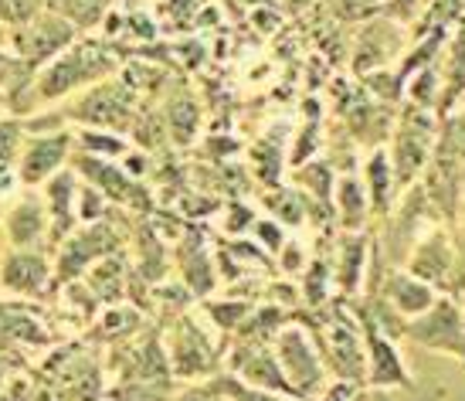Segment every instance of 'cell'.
I'll use <instances>...</instances> for the list:
<instances>
[{
    "label": "cell",
    "mask_w": 465,
    "mask_h": 401,
    "mask_svg": "<svg viewBox=\"0 0 465 401\" xmlns=\"http://www.w3.org/2000/svg\"><path fill=\"white\" fill-rule=\"evenodd\" d=\"M439 133H441L439 113H428V109H421V105L414 103H401L391 140L384 143L391 154V164H394V174H398L401 195L411 184H418L425 177L431 154H435V143H439Z\"/></svg>",
    "instance_id": "1"
},
{
    "label": "cell",
    "mask_w": 465,
    "mask_h": 401,
    "mask_svg": "<svg viewBox=\"0 0 465 401\" xmlns=\"http://www.w3.org/2000/svg\"><path fill=\"white\" fill-rule=\"evenodd\" d=\"M275 347V357L282 364L289 385L296 391L299 401H312L320 391L330 385V364H326V354L320 347V340L312 334V326H299L289 324L279 330V336L272 340Z\"/></svg>",
    "instance_id": "2"
},
{
    "label": "cell",
    "mask_w": 465,
    "mask_h": 401,
    "mask_svg": "<svg viewBox=\"0 0 465 401\" xmlns=\"http://www.w3.org/2000/svg\"><path fill=\"white\" fill-rule=\"evenodd\" d=\"M113 72H116V58L105 55L99 45H72L68 52H62L54 62L45 65L31 92L41 103H52V99H62L65 92L78 89L85 82H103Z\"/></svg>",
    "instance_id": "3"
},
{
    "label": "cell",
    "mask_w": 465,
    "mask_h": 401,
    "mask_svg": "<svg viewBox=\"0 0 465 401\" xmlns=\"http://www.w3.org/2000/svg\"><path fill=\"white\" fill-rule=\"evenodd\" d=\"M404 344H414V347L431 350V354H445V357L465 364L462 299L441 293L431 310L411 316L404 324Z\"/></svg>",
    "instance_id": "4"
},
{
    "label": "cell",
    "mask_w": 465,
    "mask_h": 401,
    "mask_svg": "<svg viewBox=\"0 0 465 401\" xmlns=\"http://www.w3.org/2000/svg\"><path fill=\"white\" fill-rule=\"evenodd\" d=\"M404 269L421 276L425 283H431L439 293L459 296V242H455V225L439 221L431 225L414 248L408 252Z\"/></svg>",
    "instance_id": "5"
},
{
    "label": "cell",
    "mask_w": 465,
    "mask_h": 401,
    "mask_svg": "<svg viewBox=\"0 0 465 401\" xmlns=\"http://www.w3.org/2000/svg\"><path fill=\"white\" fill-rule=\"evenodd\" d=\"M353 310H357L363 347H367V385L363 388H408V385H414V375L404 364L398 336H391L361 303H353Z\"/></svg>",
    "instance_id": "6"
},
{
    "label": "cell",
    "mask_w": 465,
    "mask_h": 401,
    "mask_svg": "<svg viewBox=\"0 0 465 401\" xmlns=\"http://www.w3.org/2000/svg\"><path fill=\"white\" fill-rule=\"evenodd\" d=\"M78 27L72 21H65L62 14L45 11L38 17H31L27 25L14 27L11 31V48L17 52V58L25 62L31 72L35 68H45L48 62H54L62 52H68L75 45Z\"/></svg>",
    "instance_id": "7"
},
{
    "label": "cell",
    "mask_w": 465,
    "mask_h": 401,
    "mask_svg": "<svg viewBox=\"0 0 465 401\" xmlns=\"http://www.w3.org/2000/svg\"><path fill=\"white\" fill-rule=\"evenodd\" d=\"M408 45H411V35L404 31V25L391 21L384 14H374V17L363 21V27L353 38L350 68L357 75H367V72H377V68H394L404 58Z\"/></svg>",
    "instance_id": "8"
},
{
    "label": "cell",
    "mask_w": 465,
    "mask_h": 401,
    "mask_svg": "<svg viewBox=\"0 0 465 401\" xmlns=\"http://www.w3.org/2000/svg\"><path fill=\"white\" fill-rule=\"evenodd\" d=\"M374 266V232H343L336 242L333 283L343 299H361Z\"/></svg>",
    "instance_id": "9"
},
{
    "label": "cell",
    "mask_w": 465,
    "mask_h": 401,
    "mask_svg": "<svg viewBox=\"0 0 465 401\" xmlns=\"http://www.w3.org/2000/svg\"><path fill=\"white\" fill-rule=\"evenodd\" d=\"M374 296L384 299L391 310L401 313L404 320H411V316H421L425 310H431L441 293L431 283H425L421 276L408 272L404 266H391V269L384 272L381 286H377ZM363 299H371V296H363Z\"/></svg>",
    "instance_id": "10"
},
{
    "label": "cell",
    "mask_w": 465,
    "mask_h": 401,
    "mask_svg": "<svg viewBox=\"0 0 465 401\" xmlns=\"http://www.w3.org/2000/svg\"><path fill=\"white\" fill-rule=\"evenodd\" d=\"M333 221L340 225V232H371L374 221V205L371 195L363 187V177L357 170L340 174L333 191Z\"/></svg>",
    "instance_id": "11"
},
{
    "label": "cell",
    "mask_w": 465,
    "mask_h": 401,
    "mask_svg": "<svg viewBox=\"0 0 465 401\" xmlns=\"http://www.w3.org/2000/svg\"><path fill=\"white\" fill-rule=\"evenodd\" d=\"M68 116L82 119V123H95V126H109V130H126L133 123L130 95H126V89H119L116 82L95 85V89L75 105V113H68Z\"/></svg>",
    "instance_id": "12"
},
{
    "label": "cell",
    "mask_w": 465,
    "mask_h": 401,
    "mask_svg": "<svg viewBox=\"0 0 465 401\" xmlns=\"http://www.w3.org/2000/svg\"><path fill=\"white\" fill-rule=\"evenodd\" d=\"M68 150H72V136L68 133H48V136L31 140L25 146V154H21V167H17L21 181L27 187L52 181L54 174L62 170V164H65Z\"/></svg>",
    "instance_id": "13"
},
{
    "label": "cell",
    "mask_w": 465,
    "mask_h": 401,
    "mask_svg": "<svg viewBox=\"0 0 465 401\" xmlns=\"http://www.w3.org/2000/svg\"><path fill=\"white\" fill-rule=\"evenodd\" d=\"M170 367H173V375L181 377L207 375L214 367V350H211L207 336L201 334V326L191 316H183L181 324H177L173 347H170Z\"/></svg>",
    "instance_id": "14"
},
{
    "label": "cell",
    "mask_w": 465,
    "mask_h": 401,
    "mask_svg": "<svg viewBox=\"0 0 465 401\" xmlns=\"http://www.w3.org/2000/svg\"><path fill=\"white\" fill-rule=\"evenodd\" d=\"M361 177H363L367 195H371V205H374V218H384L401 197V184H398V174H394V164H391L388 146L367 150Z\"/></svg>",
    "instance_id": "15"
},
{
    "label": "cell",
    "mask_w": 465,
    "mask_h": 401,
    "mask_svg": "<svg viewBox=\"0 0 465 401\" xmlns=\"http://www.w3.org/2000/svg\"><path fill=\"white\" fill-rule=\"evenodd\" d=\"M0 286L17 296H41L48 286V262L38 252H11L0 266Z\"/></svg>",
    "instance_id": "16"
},
{
    "label": "cell",
    "mask_w": 465,
    "mask_h": 401,
    "mask_svg": "<svg viewBox=\"0 0 465 401\" xmlns=\"http://www.w3.org/2000/svg\"><path fill=\"white\" fill-rule=\"evenodd\" d=\"M113 248H116V235L109 232L105 225H92L85 232H78L72 242H68L65 256H62V279H75L78 272L85 269L92 259H105V256H113Z\"/></svg>",
    "instance_id": "17"
},
{
    "label": "cell",
    "mask_w": 465,
    "mask_h": 401,
    "mask_svg": "<svg viewBox=\"0 0 465 401\" xmlns=\"http://www.w3.org/2000/svg\"><path fill=\"white\" fill-rule=\"evenodd\" d=\"M75 164H78L75 167L78 174L89 177V184H95V187H99L105 197H113V201H126V205H130L133 195H140V187H136L123 170L113 167V164H103L99 156L82 154V156H75Z\"/></svg>",
    "instance_id": "18"
},
{
    "label": "cell",
    "mask_w": 465,
    "mask_h": 401,
    "mask_svg": "<svg viewBox=\"0 0 465 401\" xmlns=\"http://www.w3.org/2000/svg\"><path fill=\"white\" fill-rule=\"evenodd\" d=\"M177 262H181L183 283L191 286V293L207 296L214 289V262L201 246V235H191L181 248H177Z\"/></svg>",
    "instance_id": "19"
},
{
    "label": "cell",
    "mask_w": 465,
    "mask_h": 401,
    "mask_svg": "<svg viewBox=\"0 0 465 401\" xmlns=\"http://www.w3.org/2000/svg\"><path fill=\"white\" fill-rule=\"evenodd\" d=\"M75 201H78L75 174L72 170H65V174L58 170L52 181H48V207H52V225L58 238L65 232H72V225L78 221Z\"/></svg>",
    "instance_id": "20"
},
{
    "label": "cell",
    "mask_w": 465,
    "mask_h": 401,
    "mask_svg": "<svg viewBox=\"0 0 465 401\" xmlns=\"http://www.w3.org/2000/svg\"><path fill=\"white\" fill-rule=\"evenodd\" d=\"M48 225H52V221H48V215H45V207H41L38 201H21V205L7 215V238H11L17 248H31L45 238Z\"/></svg>",
    "instance_id": "21"
},
{
    "label": "cell",
    "mask_w": 465,
    "mask_h": 401,
    "mask_svg": "<svg viewBox=\"0 0 465 401\" xmlns=\"http://www.w3.org/2000/svg\"><path fill=\"white\" fill-rule=\"evenodd\" d=\"M441 95H445V82H441L439 62L421 68V72H414V75L408 78V85H404V103L421 105V109L439 113V116H441Z\"/></svg>",
    "instance_id": "22"
},
{
    "label": "cell",
    "mask_w": 465,
    "mask_h": 401,
    "mask_svg": "<svg viewBox=\"0 0 465 401\" xmlns=\"http://www.w3.org/2000/svg\"><path fill=\"white\" fill-rule=\"evenodd\" d=\"M333 164L330 160H312V164H302V167L296 170V184L299 191L306 197H316L320 205H330L333 207V191H336V177L340 174H333Z\"/></svg>",
    "instance_id": "23"
},
{
    "label": "cell",
    "mask_w": 465,
    "mask_h": 401,
    "mask_svg": "<svg viewBox=\"0 0 465 401\" xmlns=\"http://www.w3.org/2000/svg\"><path fill=\"white\" fill-rule=\"evenodd\" d=\"M45 7L54 14H62L65 21L78 27V31H89L105 17L109 11V0H45Z\"/></svg>",
    "instance_id": "24"
},
{
    "label": "cell",
    "mask_w": 465,
    "mask_h": 401,
    "mask_svg": "<svg viewBox=\"0 0 465 401\" xmlns=\"http://www.w3.org/2000/svg\"><path fill=\"white\" fill-rule=\"evenodd\" d=\"M89 289L105 303H116L119 293H123V262L113 259V256L95 262V269L89 272Z\"/></svg>",
    "instance_id": "25"
},
{
    "label": "cell",
    "mask_w": 465,
    "mask_h": 401,
    "mask_svg": "<svg viewBox=\"0 0 465 401\" xmlns=\"http://www.w3.org/2000/svg\"><path fill=\"white\" fill-rule=\"evenodd\" d=\"M333 286V266H326V259H312L306 266V272H302V299L310 306H326Z\"/></svg>",
    "instance_id": "26"
},
{
    "label": "cell",
    "mask_w": 465,
    "mask_h": 401,
    "mask_svg": "<svg viewBox=\"0 0 465 401\" xmlns=\"http://www.w3.org/2000/svg\"><path fill=\"white\" fill-rule=\"evenodd\" d=\"M265 207L272 211V218L289 225V228H299L306 221V195L302 191H275L265 197Z\"/></svg>",
    "instance_id": "27"
},
{
    "label": "cell",
    "mask_w": 465,
    "mask_h": 401,
    "mask_svg": "<svg viewBox=\"0 0 465 401\" xmlns=\"http://www.w3.org/2000/svg\"><path fill=\"white\" fill-rule=\"evenodd\" d=\"M167 123H170V133H173V140H177V143H191V140H194L197 126H201V109H197L191 99H177V103L170 105Z\"/></svg>",
    "instance_id": "28"
},
{
    "label": "cell",
    "mask_w": 465,
    "mask_h": 401,
    "mask_svg": "<svg viewBox=\"0 0 465 401\" xmlns=\"http://www.w3.org/2000/svg\"><path fill=\"white\" fill-rule=\"evenodd\" d=\"M218 385L228 391V398L232 401H299V398H292V395H282V391L255 388V385L242 381L238 375H221Z\"/></svg>",
    "instance_id": "29"
},
{
    "label": "cell",
    "mask_w": 465,
    "mask_h": 401,
    "mask_svg": "<svg viewBox=\"0 0 465 401\" xmlns=\"http://www.w3.org/2000/svg\"><path fill=\"white\" fill-rule=\"evenodd\" d=\"M439 140L455 154L459 167H462V181H465V109H459V113H452V116H441Z\"/></svg>",
    "instance_id": "30"
},
{
    "label": "cell",
    "mask_w": 465,
    "mask_h": 401,
    "mask_svg": "<svg viewBox=\"0 0 465 401\" xmlns=\"http://www.w3.org/2000/svg\"><path fill=\"white\" fill-rule=\"evenodd\" d=\"M25 154V126L17 119H0V164H14Z\"/></svg>",
    "instance_id": "31"
},
{
    "label": "cell",
    "mask_w": 465,
    "mask_h": 401,
    "mask_svg": "<svg viewBox=\"0 0 465 401\" xmlns=\"http://www.w3.org/2000/svg\"><path fill=\"white\" fill-rule=\"evenodd\" d=\"M275 262H279V269H282L285 276H302L312 259H310V252H306V246H302L299 238H289V242L279 248Z\"/></svg>",
    "instance_id": "32"
},
{
    "label": "cell",
    "mask_w": 465,
    "mask_h": 401,
    "mask_svg": "<svg viewBox=\"0 0 465 401\" xmlns=\"http://www.w3.org/2000/svg\"><path fill=\"white\" fill-rule=\"evenodd\" d=\"M252 232H255V242H259L269 256H279V248L289 242V238H285V225L275 218H259L252 225Z\"/></svg>",
    "instance_id": "33"
},
{
    "label": "cell",
    "mask_w": 465,
    "mask_h": 401,
    "mask_svg": "<svg viewBox=\"0 0 465 401\" xmlns=\"http://www.w3.org/2000/svg\"><path fill=\"white\" fill-rule=\"evenodd\" d=\"M119 401H170V385L156 381H126V388L116 391Z\"/></svg>",
    "instance_id": "34"
},
{
    "label": "cell",
    "mask_w": 465,
    "mask_h": 401,
    "mask_svg": "<svg viewBox=\"0 0 465 401\" xmlns=\"http://www.w3.org/2000/svg\"><path fill=\"white\" fill-rule=\"evenodd\" d=\"M421 11H425V0H384V4H381V14L404 27H414V21L421 17Z\"/></svg>",
    "instance_id": "35"
},
{
    "label": "cell",
    "mask_w": 465,
    "mask_h": 401,
    "mask_svg": "<svg viewBox=\"0 0 465 401\" xmlns=\"http://www.w3.org/2000/svg\"><path fill=\"white\" fill-rule=\"evenodd\" d=\"M82 146H85V154H123V150H126V143L119 140V136L92 133V130L82 133Z\"/></svg>",
    "instance_id": "36"
},
{
    "label": "cell",
    "mask_w": 465,
    "mask_h": 401,
    "mask_svg": "<svg viewBox=\"0 0 465 401\" xmlns=\"http://www.w3.org/2000/svg\"><path fill=\"white\" fill-rule=\"evenodd\" d=\"M78 201H82V207H78V221H99V215H103V191L82 187V191H78Z\"/></svg>",
    "instance_id": "37"
},
{
    "label": "cell",
    "mask_w": 465,
    "mask_h": 401,
    "mask_svg": "<svg viewBox=\"0 0 465 401\" xmlns=\"http://www.w3.org/2000/svg\"><path fill=\"white\" fill-rule=\"evenodd\" d=\"M181 401H232L228 398V391L221 388L218 385V377L211 381V385H201V388H194V391H187Z\"/></svg>",
    "instance_id": "38"
},
{
    "label": "cell",
    "mask_w": 465,
    "mask_h": 401,
    "mask_svg": "<svg viewBox=\"0 0 465 401\" xmlns=\"http://www.w3.org/2000/svg\"><path fill=\"white\" fill-rule=\"evenodd\" d=\"M455 242H459V296H462L465 289V207L459 221H455Z\"/></svg>",
    "instance_id": "39"
},
{
    "label": "cell",
    "mask_w": 465,
    "mask_h": 401,
    "mask_svg": "<svg viewBox=\"0 0 465 401\" xmlns=\"http://www.w3.org/2000/svg\"><path fill=\"white\" fill-rule=\"evenodd\" d=\"M25 398H27L25 381H17V388H14V395H11V388H7V391H0V401H25Z\"/></svg>",
    "instance_id": "40"
},
{
    "label": "cell",
    "mask_w": 465,
    "mask_h": 401,
    "mask_svg": "<svg viewBox=\"0 0 465 401\" xmlns=\"http://www.w3.org/2000/svg\"><path fill=\"white\" fill-rule=\"evenodd\" d=\"M7 41H11V31H7V25L0 21V45H7Z\"/></svg>",
    "instance_id": "41"
},
{
    "label": "cell",
    "mask_w": 465,
    "mask_h": 401,
    "mask_svg": "<svg viewBox=\"0 0 465 401\" xmlns=\"http://www.w3.org/2000/svg\"><path fill=\"white\" fill-rule=\"evenodd\" d=\"M35 401H54V395H52V391H38V395H35Z\"/></svg>",
    "instance_id": "42"
},
{
    "label": "cell",
    "mask_w": 465,
    "mask_h": 401,
    "mask_svg": "<svg viewBox=\"0 0 465 401\" xmlns=\"http://www.w3.org/2000/svg\"><path fill=\"white\" fill-rule=\"evenodd\" d=\"M4 375H7V361H4V357H0V388H4V385H7V381H4Z\"/></svg>",
    "instance_id": "43"
},
{
    "label": "cell",
    "mask_w": 465,
    "mask_h": 401,
    "mask_svg": "<svg viewBox=\"0 0 465 401\" xmlns=\"http://www.w3.org/2000/svg\"><path fill=\"white\" fill-rule=\"evenodd\" d=\"M459 299H462V306H465V289H462V296H459Z\"/></svg>",
    "instance_id": "44"
},
{
    "label": "cell",
    "mask_w": 465,
    "mask_h": 401,
    "mask_svg": "<svg viewBox=\"0 0 465 401\" xmlns=\"http://www.w3.org/2000/svg\"><path fill=\"white\" fill-rule=\"evenodd\" d=\"M462 324H465V306H462Z\"/></svg>",
    "instance_id": "45"
},
{
    "label": "cell",
    "mask_w": 465,
    "mask_h": 401,
    "mask_svg": "<svg viewBox=\"0 0 465 401\" xmlns=\"http://www.w3.org/2000/svg\"><path fill=\"white\" fill-rule=\"evenodd\" d=\"M425 4H428V0H425Z\"/></svg>",
    "instance_id": "46"
}]
</instances>
